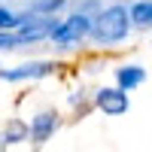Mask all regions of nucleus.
Returning a JSON list of instances; mask_svg holds the SVG:
<instances>
[{"instance_id":"1","label":"nucleus","mask_w":152,"mask_h":152,"mask_svg":"<svg viewBox=\"0 0 152 152\" xmlns=\"http://www.w3.org/2000/svg\"><path fill=\"white\" fill-rule=\"evenodd\" d=\"M128 28H131V15H128V9L125 6H110V9H104L100 15L91 21V34L97 43H119L125 34H128Z\"/></svg>"},{"instance_id":"2","label":"nucleus","mask_w":152,"mask_h":152,"mask_svg":"<svg viewBox=\"0 0 152 152\" xmlns=\"http://www.w3.org/2000/svg\"><path fill=\"white\" fill-rule=\"evenodd\" d=\"M88 31H91V18L88 15H70L61 24H52L49 37H52L55 43H79Z\"/></svg>"},{"instance_id":"3","label":"nucleus","mask_w":152,"mask_h":152,"mask_svg":"<svg viewBox=\"0 0 152 152\" xmlns=\"http://www.w3.org/2000/svg\"><path fill=\"white\" fill-rule=\"evenodd\" d=\"M97 107L107 116H122V113H128V94L122 88H100L97 91Z\"/></svg>"},{"instance_id":"4","label":"nucleus","mask_w":152,"mask_h":152,"mask_svg":"<svg viewBox=\"0 0 152 152\" xmlns=\"http://www.w3.org/2000/svg\"><path fill=\"white\" fill-rule=\"evenodd\" d=\"M55 67L49 61H34V64H21L15 70H0V79H9V82H18V79H40V76H49Z\"/></svg>"},{"instance_id":"5","label":"nucleus","mask_w":152,"mask_h":152,"mask_svg":"<svg viewBox=\"0 0 152 152\" xmlns=\"http://www.w3.org/2000/svg\"><path fill=\"white\" fill-rule=\"evenodd\" d=\"M55 128H58L55 113H40V116H34V122H31V140L34 143H46L49 137L55 134Z\"/></svg>"},{"instance_id":"6","label":"nucleus","mask_w":152,"mask_h":152,"mask_svg":"<svg viewBox=\"0 0 152 152\" xmlns=\"http://www.w3.org/2000/svg\"><path fill=\"white\" fill-rule=\"evenodd\" d=\"M143 79H146L143 67H119V70H116V82H119L122 91H131V88H137Z\"/></svg>"},{"instance_id":"7","label":"nucleus","mask_w":152,"mask_h":152,"mask_svg":"<svg viewBox=\"0 0 152 152\" xmlns=\"http://www.w3.org/2000/svg\"><path fill=\"white\" fill-rule=\"evenodd\" d=\"M31 137V128L24 122H18V119H12L9 125H6V131H3V137H0V143H21V140H28Z\"/></svg>"},{"instance_id":"8","label":"nucleus","mask_w":152,"mask_h":152,"mask_svg":"<svg viewBox=\"0 0 152 152\" xmlns=\"http://www.w3.org/2000/svg\"><path fill=\"white\" fill-rule=\"evenodd\" d=\"M131 18H134L137 24H152V3H149V0L137 3V6L131 9Z\"/></svg>"},{"instance_id":"9","label":"nucleus","mask_w":152,"mask_h":152,"mask_svg":"<svg viewBox=\"0 0 152 152\" xmlns=\"http://www.w3.org/2000/svg\"><path fill=\"white\" fill-rule=\"evenodd\" d=\"M24 15H15L12 9H3L0 6V31H12V28H21Z\"/></svg>"},{"instance_id":"10","label":"nucleus","mask_w":152,"mask_h":152,"mask_svg":"<svg viewBox=\"0 0 152 152\" xmlns=\"http://www.w3.org/2000/svg\"><path fill=\"white\" fill-rule=\"evenodd\" d=\"M64 6V0H31V9L34 12H55Z\"/></svg>"},{"instance_id":"11","label":"nucleus","mask_w":152,"mask_h":152,"mask_svg":"<svg viewBox=\"0 0 152 152\" xmlns=\"http://www.w3.org/2000/svg\"><path fill=\"white\" fill-rule=\"evenodd\" d=\"M15 46H21V40H18V34H9V31H0V49H15Z\"/></svg>"}]
</instances>
